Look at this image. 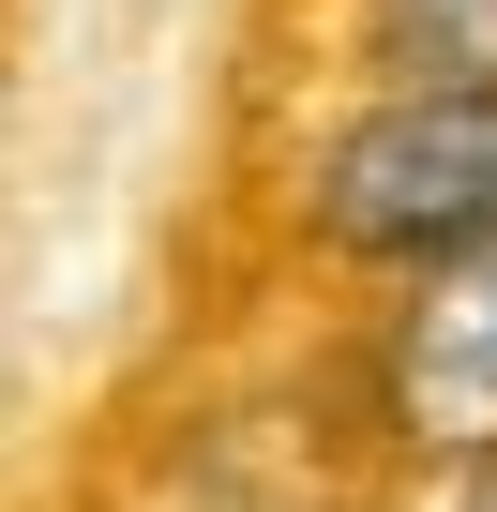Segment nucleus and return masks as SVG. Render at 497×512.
<instances>
[{"mask_svg": "<svg viewBox=\"0 0 497 512\" xmlns=\"http://www.w3.org/2000/svg\"><path fill=\"white\" fill-rule=\"evenodd\" d=\"M302 241L332 272H452L497 241V91H377L302 151Z\"/></svg>", "mask_w": 497, "mask_h": 512, "instance_id": "f257e3e1", "label": "nucleus"}, {"mask_svg": "<svg viewBox=\"0 0 497 512\" xmlns=\"http://www.w3.org/2000/svg\"><path fill=\"white\" fill-rule=\"evenodd\" d=\"M362 392H377V437L407 467H482L497 452V241H467L452 272L392 287L377 347H362Z\"/></svg>", "mask_w": 497, "mask_h": 512, "instance_id": "f03ea898", "label": "nucleus"}, {"mask_svg": "<svg viewBox=\"0 0 497 512\" xmlns=\"http://www.w3.org/2000/svg\"><path fill=\"white\" fill-rule=\"evenodd\" d=\"M392 91H497V0H362Z\"/></svg>", "mask_w": 497, "mask_h": 512, "instance_id": "7ed1b4c3", "label": "nucleus"}, {"mask_svg": "<svg viewBox=\"0 0 497 512\" xmlns=\"http://www.w3.org/2000/svg\"><path fill=\"white\" fill-rule=\"evenodd\" d=\"M452 512H497V452H482V467H467V482H452Z\"/></svg>", "mask_w": 497, "mask_h": 512, "instance_id": "20e7f679", "label": "nucleus"}]
</instances>
